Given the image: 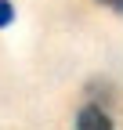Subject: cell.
I'll list each match as a JSON object with an SVG mask.
<instances>
[{"mask_svg":"<svg viewBox=\"0 0 123 130\" xmlns=\"http://www.w3.org/2000/svg\"><path fill=\"white\" fill-rule=\"evenodd\" d=\"M76 130H116V123H112V116L101 105L90 101V105H83L76 112Z\"/></svg>","mask_w":123,"mask_h":130,"instance_id":"1","label":"cell"},{"mask_svg":"<svg viewBox=\"0 0 123 130\" xmlns=\"http://www.w3.org/2000/svg\"><path fill=\"white\" fill-rule=\"evenodd\" d=\"M14 22V4L11 0H0V29H7Z\"/></svg>","mask_w":123,"mask_h":130,"instance_id":"2","label":"cell"},{"mask_svg":"<svg viewBox=\"0 0 123 130\" xmlns=\"http://www.w3.org/2000/svg\"><path fill=\"white\" fill-rule=\"evenodd\" d=\"M98 4H105V7H112V11H123V0H98Z\"/></svg>","mask_w":123,"mask_h":130,"instance_id":"3","label":"cell"}]
</instances>
